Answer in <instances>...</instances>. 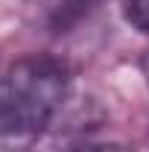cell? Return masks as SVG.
<instances>
[{
	"instance_id": "3",
	"label": "cell",
	"mask_w": 149,
	"mask_h": 152,
	"mask_svg": "<svg viewBox=\"0 0 149 152\" xmlns=\"http://www.w3.org/2000/svg\"><path fill=\"white\" fill-rule=\"evenodd\" d=\"M73 152H129L123 143H91V146H79Z\"/></svg>"
},
{
	"instance_id": "5",
	"label": "cell",
	"mask_w": 149,
	"mask_h": 152,
	"mask_svg": "<svg viewBox=\"0 0 149 152\" xmlns=\"http://www.w3.org/2000/svg\"><path fill=\"white\" fill-rule=\"evenodd\" d=\"M85 3H91V0H85Z\"/></svg>"
},
{
	"instance_id": "2",
	"label": "cell",
	"mask_w": 149,
	"mask_h": 152,
	"mask_svg": "<svg viewBox=\"0 0 149 152\" xmlns=\"http://www.w3.org/2000/svg\"><path fill=\"white\" fill-rule=\"evenodd\" d=\"M123 18L131 29L149 35V0H126L123 3Z\"/></svg>"
},
{
	"instance_id": "1",
	"label": "cell",
	"mask_w": 149,
	"mask_h": 152,
	"mask_svg": "<svg viewBox=\"0 0 149 152\" xmlns=\"http://www.w3.org/2000/svg\"><path fill=\"white\" fill-rule=\"evenodd\" d=\"M70 94L67 67L50 56L12 61L0 76V149L23 152L56 120Z\"/></svg>"
},
{
	"instance_id": "4",
	"label": "cell",
	"mask_w": 149,
	"mask_h": 152,
	"mask_svg": "<svg viewBox=\"0 0 149 152\" xmlns=\"http://www.w3.org/2000/svg\"><path fill=\"white\" fill-rule=\"evenodd\" d=\"M140 70H143V76H146V85H149V53L140 58Z\"/></svg>"
}]
</instances>
